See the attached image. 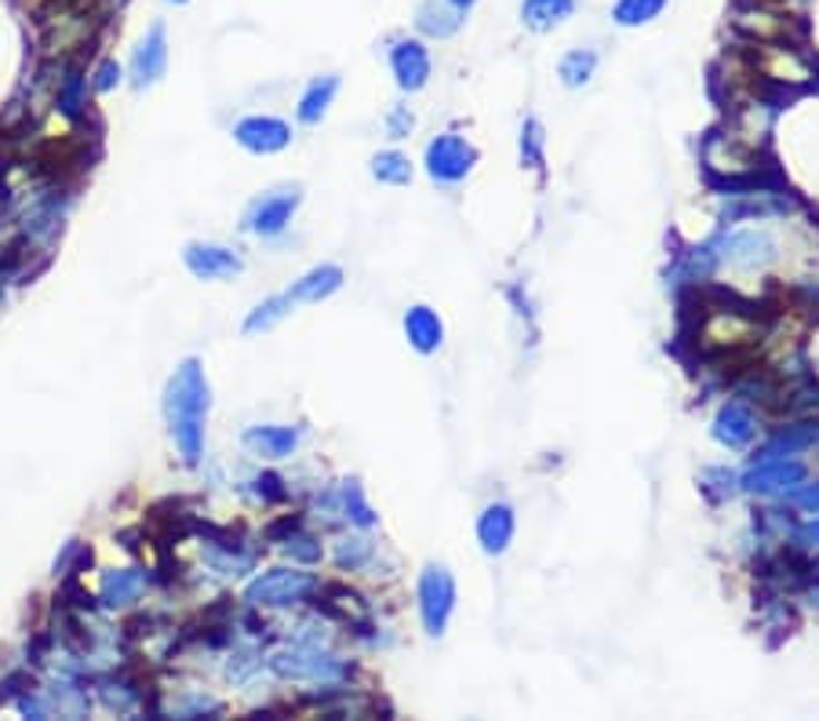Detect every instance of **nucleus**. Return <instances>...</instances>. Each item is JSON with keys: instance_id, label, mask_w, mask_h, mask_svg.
Masks as SVG:
<instances>
[{"instance_id": "obj_3", "label": "nucleus", "mask_w": 819, "mask_h": 721, "mask_svg": "<svg viewBox=\"0 0 819 721\" xmlns=\"http://www.w3.org/2000/svg\"><path fill=\"white\" fill-rule=\"evenodd\" d=\"M455 609V580L445 565H426L420 576V612L426 634H445L448 616Z\"/></svg>"}, {"instance_id": "obj_29", "label": "nucleus", "mask_w": 819, "mask_h": 721, "mask_svg": "<svg viewBox=\"0 0 819 721\" xmlns=\"http://www.w3.org/2000/svg\"><path fill=\"white\" fill-rule=\"evenodd\" d=\"M288 554L299 557V561H317L320 557V546L310 536H295V540H288Z\"/></svg>"}, {"instance_id": "obj_27", "label": "nucleus", "mask_w": 819, "mask_h": 721, "mask_svg": "<svg viewBox=\"0 0 819 721\" xmlns=\"http://www.w3.org/2000/svg\"><path fill=\"white\" fill-rule=\"evenodd\" d=\"M339 496H343V503H346V517H354L357 525H372V511L365 506V500H361V488L354 485V481H343V488H339Z\"/></svg>"}, {"instance_id": "obj_7", "label": "nucleus", "mask_w": 819, "mask_h": 721, "mask_svg": "<svg viewBox=\"0 0 819 721\" xmlns=\"http://www.w3.org/2000/svg\"><path fill=\"white\" fill-rule=\"evenodd\" d=\"M721 259L740 266V270H754V266L776 259V240L769 234H758V230L729 234V237H724V245H721Z\"/></svg>"}, {"instance_id": "obj_33", "label": "nucleus", "mask_w": 819, "mask_h": 721, "mask_svg": "<svg viewBox=\"0 0 819 721\" xmlns=\"http://www.w3.org/2000/svg\"><path fill=\"white\" fill-rule=\"evenodd\" d=\"M171 4H190V0H171Z\"/></svg>"}, {"instance_id": "obj_11", "label": "nucleus", "mask_w": 819, "mask_h": 721, "mask_svg": "<svg viewBox=\"0 0 819 721\" xmlns=\"http://www.w3.org/2000/svg\"><path fill=\"white\" fill-rule=\"evenodd\" d=\"M186 266L205 277V280H215V277H234L245 270V263H240L237 251L230 248H219V245H190L186 248Z\"/></svg>"}, {"instance_id": "obj_18", "label": "nucleus", "mask_w": 819, "mask_h": 721, "mask_svg": "<svg viewBox=\"0 0 819 721\" xmlns=\"http://www.w3.org/2000/svg\"><path fill=\"white\" fill-rule=\"evenodd\" d=\"M801 466L798 463H764V466H754V471L747 474L743 485L750 492H761V496H769V492H783L790 488L795 481H801Z\"/></svg>"}, {"instance_id": "obj_15", "label": "nucleus", "mask_w": 819, "mask_h": 721, "mask_svg": "<svg viewBox=\"0 0 819 721\" xmlns=\"http://www.w3.org/2000/svg\"><path fill=\"white\" fill-rule=\"evenodd\" d=\"M405 336L420 354H434L441 339H445V325H441V317L430 306H412L405 314Z\"/></svg>"}, {"instance_id": "obj_31", "label": "nucleus", "mask_w": 819, "mask_h": 721, "mask_svg": "<svg viewBox=\"0 0 819 721\" xmlns=\"http://www.w3.org/2000/svg\"><path fill=\"white\" fill-rule=\"evenodd\" d=\"M117 85H120V66L117 62H102L99 66V77H96V88L99 91H110Z\"/></svg>"}, {"instance_id": "obj_6", "label": "nucleus", "mask_w": 819, "mask_h": 721, "mask_svg": "<svg viewBox=\"0 0 819 721\" xmlns=\"http://www.w3.org/2000/svg\"><path fill=\"white\" fill-rule=\"evenodd\" d=\"M234 136L251 154H277L292 142V128L277 117H248L234 128Z\"/></svg>"}, {"instance_id": "obj_22", "label": "nucleus", "mask_w": 819, "mask_h": 721, "mask_svg": "<svg viewBox=\"0 0 819 721\" xmlns=\"http://www.w3.org/2000/svg\"><path fill=\"white\" fill-rule=\"evenodd\" d=\"M670 0H615L612 22L615 26H649L667 11Z\"/></svg>"}, {"instance_id": "obj_16", "label": "nucleus", "mask_w": 819, "mask_h": 721, "mask_svg": "<svg viewBox=\"0 0 819 721\" xmlns=\"http://www.w3.org/2000/svg\"><path fill=\"white\" fill-rule=\"evenodd\" d=\"M339 285H343L339 266H317V270H310L303 280H295V285L288 288V296H292V303H320V299H328Z\"/></svg>"}, {"instance_id": "obj_20", "label": "nucleus", "mask_w": 819, "mask_h": 721, "mask_svg": "<svg viewBox=\"0 0 819 721\" xmlns=\"http://www.w3.org/2000/svg\"><path fill=\"white\" fill-rule=\"evenodd\" d=\"M463 11H455L452 4H423L415 11V26H420V33L426 37H452L455 30L463 26Z\"/></svg>"}, {"instance_id": "obj_21", "label": "nucleus", "mask_w": 819, "mask_h": 721, "mask_svg": "<svg viewBox=\"0 0 819 721\" xmlns=\"http://www.w3.org/2000/svg\"><path fill=\"white\" fill-rule=\"evenodd\" d=\"M335 91H339V77H320V80H314L310 88H306V96L299 102V120H303V125H317V120L328 113Z\"/></svg>"}, {"instance_id": "obj_8", "label": "nucleus", "mask_w": 819, "mask_h": 721, "mask_svg": "<svg viewBox=\"0 0 819 721\" xmlns=\"http://www.w3.org/2000/svg\"><path fill=\"white\" fill-rule=\"evenodd\" d=\"M168 66V33H165V22H154L146 37L139 40L136 56H131V73H136V85H154V80L165 73Z\"/></svg>"}, {"instance_id": "obj_14", "label": "nucleus", "mask_w": 819, "mask_h": 721, "mask_svg": "<svg viewBox=\"0 0 819 721\" xmlns=\"http://www.w3.org/2000/svg\"><path fill=\"white\" fill-rule=\"evenodd\" d=\"M575 11V0H521V22L532 33H550L565 26Z\"/></svg>"}, {"instance_id": "obj_25", "label": "nucleus", "mask_w": 819, "mask_h": 721, "mask_svg": "<svg viewBox=\"0 0 819 721\" xmlns=\"http://www.w3.org/2000/svg\"><path fill=\"white\" fill-rule=\"evenodd\" d=\"M292 310V296L285 292V296H274V299H266V303H259L251 310V317L245 320V332L248 336H255V332H266V328H274L280 317H285Z\"/></svg>"}, {"instance_id": "obj_23", "label": "nucleus", "mask_w": 819, "mask_h": 721, "mask_svg": "<svg viewBox=\"0 0 819 721\" xmlns=\"http://www.w3.org/2000/svg\"><path fill=\"white\" fill-rule=\"evenodd\" d=\"M598 70V56L590 48H572L565 59L557 62V77L565 88H583L590 85V77Z\"/></svg>"}, {"instance_id": "obj_5", "label": "nucleus", "mask_w": 819, "mask_h": 721, "mask_svg": "<svg viewBox=\"0 0 819 721\" xmlns=\"http://www.w3.org/2000/svg\"><path fill=\"white\" fill-rule=\"evenodd\" d=\"M391 70L397 77V85L405 91H420L430 80V48L423 40H397L391 48Z\"/></svg>"}, {"instance_id": "obj_26", "label": "nucleus", "mask_w": 819, "mask_h": 721, "mask_svg": "<svg viewBox=\"0 0 819 721\" xmlns=\"http://www.w3.org/2000/svg\"><path fill=\"white\" fill-rule=\"evenodd\" d=\"M521 157H525L529 168H543V128L535 120L521 128Z\"/></svg>"}, {"instance_id": "obj_19", "label": "nucleus", "mask_w": 819, "mask_h": 721, "mask_svg": "<svg viewBox=\"0 0 819 721\" xmlns=\"http://www.w3.org/2000/svg\"><path fill=\"white\" fill-rule=\"evenodd\" d=\"M146 591V576L139 569H120L102 580V601L106 605H131Z\"/></svg>"}, {"instance_id": "obj_32", "label": "nucleus", "mask_w": 819, "mask_h": 721, "mask_svg": "<svg viewBox=\"0 0 819 721\" xmlns=\"http://www.w3.org/2000/svg\"><path fill=\"white\" fill-rule=\"evenodd\" d=\"M445 4H452L455 11H470V8L477 4V0H445Z\"/></svg>"}, {"instance_id": "obj_2", "label": "nucleus", "mask_w": 819, "mask_h": 721, "mask_svg": "<svg viewBox=\"0 0 819 721\" xmlns=\"http://www.w3.org/2000/svg\"><path fill=\"white\" fill-rule=\"evenodd\" d=\"M317 591V580L310 572H299V569H274L259 576L251 586L245 601L248 605H266V609H280V605H299Z\"/></svg>"}, {"instance_id": "obj_1", "label": "nucleus", "mask_w": 819, "mask_h": 721, "mask_svg": "<svg viewBox=\"0 0 819 721\" xmlns=\"http://www.w3.org/2000/svg\"><path fill=\"white\" fill-rule=\"evenodd\" d=\"M208 379L200 372L197 360H186V365L171 376L168 394H165V412L171 423V434H176V445L182 448L186 463L200 460V448H205V416H208Z\"/></svg>"}, {"instance_id": "obj_12", "label": "nucleus", "mask_w": 819, "mask_h": 721, "mask_svg": "<svg viewBox=\"0 0 819 721\" xmlns=\"http://www.w3.org/2000/svg\"><path fill=\"white\" fill-rule=\"evenodd\" d=\"M754 434H758V423H754V416H750V408L740 405V401H729V405L718 412L714 437L724 448H747L750 441H754Z\"/></svg>"}, {"instance_id": "obj_24", "label": "nucleus", "mask_w": 819, "mask_h": 721, "mask_svg": "<svg viewBox=\"0 0 819 721\" xmlns=\"http://www.w3.org/2000/svg\"><path fill=\"white\" fill-rule=\"evenodd\" d=\"M372 176L379 179V182L405 186V182H412V165H408V157H405V154L386 150V154H379V157L372 160Z\"/></svg>"}, {"instance_id": "obj_4", "label": "nucleus", "mask_w": 819, "mask_h": 721, "mask_svg": "<svg viewBox=\"0 0 819 721\" xmlns=\"http://www.w3.org/2000/svg\"><path fill=\"white\" fill-rule=\"evenodd\" d=\"M474 160H477V150L463 136H455V131H445V136H437L434 142L426 146L430 179H437L445 186L463 182L470 176V168H474Z\"/></svg>"}, {"instance_id": "obj_9", "label": "nucleus", "mask_w": 819, "mask_h": 721, "mask_svg": "<svg viewBox=\"0 0 819 721\" xmlns=\"http://www.w3.org/2000/svg\"><path fill=\"white\" fill-rule=\"evenodd\" d=\"M270 666L280 678H314V681L325 678L328 681V678L343 674L339 663H335L332 656H320V652H314V649H288V652H280V656H274Z\"/></svg>"}, {"instance_id": "obj_28", "label": "nucleus", "mask_w": 819, "mask_h": 721, "mask_svg": "<svg viewBox=\"0 0 819 721\" xmlns=\"http://www.w3.org/2000/svg\"><path fill=\"white\" fill-rule=\"evenodd\" d=\"M368 554H372V546L365 540H343L339 551H335V561H339L343 569H361L368 561Z\"/></svg>"}, {"instance_id": "obj_13", "label": "nucleus", "mask_w": 819, "mask_h": 721, "mask_svg": "<svg viewBox=\"0 0 819 721\" xmlns=\"http://www.w3.org/2000/svg\"><path fill=\"white\" fill-rule=\"evenodd\" d=\"M514 511L506 503H492L485 506V514L477 517V540L485 546V554H503L510 540H514Z\"/></svg>"}, {"instance_id": "obj_30", "label": "nucleus", "mask_w": 819, "mask_h": 721, "mask_svg": "<svg viewBox=\"0 0 819 721\" xmlns=\"http://www.w3.org/2000/svg\"><path fill=\"white\" fill-rule=\"evenodd\" d=\"M386 125H391V136H394V139H405L408 131H412V125H415V117H412L408 110H394Z\"/></svg>"}, {"instance_id": "obj_17", "label": "nucleus", "mask_w": 819, "mask_h": 721, "mask_svg": "<svg viewBox=\"0 0 819 721\" xmlns=\"http://www.w3.org/2000/svg\"><path fill=\"white\" fill-rule=\"evenodd\" d=\"M245 441H248V448L259 452V456L285 460L292 456V448L299 445V434H295L292 426H251Z\"/></svg>"}, {"instance_id": "obj_10", "label": "nucleus", "mask_w": 819, "mask_h": 721, "mask_svg": "<svg viewBox=\"0 0 819 721\" xmlns=\"http://www.w3.org/2000/svg\"><path fill=\"white\" fill-rule=\"evenodd\" d=\"M295 205H299V190H280V194L263 197L259 205L251 208L248 230H251V234H266V237H270V234H280V230H285V226H288Z\"/></svg>"}]
</instances>
